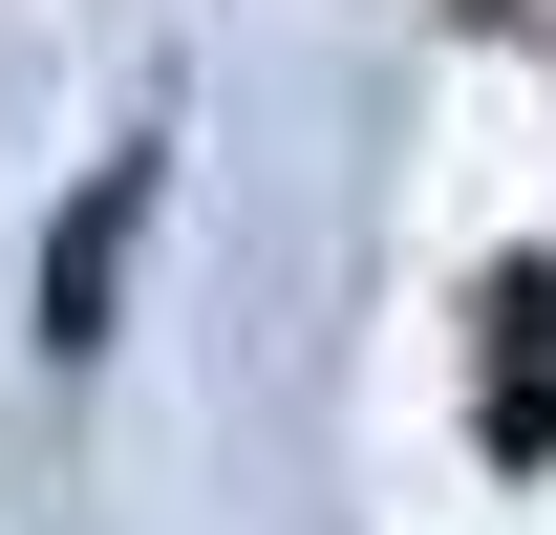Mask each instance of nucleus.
<instances>
[{
	"label": "nucleus",
	"mask_w": 556,
	"mask_h": 535,
	"mask_svg": "<svg viewBox=\"0 0 556 535\" xmlns=\"http://www.w3.org/2000/svg\"><path fill=\"white\" fill-rule=\"evenodd\" d=\"M150 172H172V150H108L86 214L43 236V343H108V278H129V236H150Z\"/></svg>",
	"instance_id": "1"
}]
</instances>
